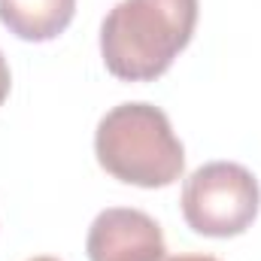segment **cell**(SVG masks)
<instances>
[{
  "mask_svg": "<svg viewBox=\"0 0 261 261\" xmlns=\"http://www.w3.org/2000/svg\"><path fill=\"white\" fill-rule=\"evenodd\" d=\"M197 0H122L100 24V55L107 70L125 82L164 76L192 43Z\"/></svg>",
  "mask_w": 261,
  "mask_h": 261,
  "instance_id": "cell-1",
  "label": "cell"
},
{
  "mask_svg": "<svg viewBox=\"0 0 261 261\" xmlns=\"http://www.w3.org/2000/svg\"><path fill=\"white\" fill-rule=\"evenodd\" d=\"M97 164L125 186L164 189L186 170V149L164 110L134 100L113 107L94 130Z\"/></svg>",
  "mask_w": 261,
  "mask_h": 261,
  "instance_id": "cell-2",
  "label": "cell"
},
{
  "mask_svg": "<svg viewBox=\"0 0 261 261\" xmlns=\"http://www.w3.org/2000/svg\"><path fill=\"white\" fill-rule=\"evenodd\" d=\"M182 216L189 228L203 237L243 234L261 206V189L252 170L234 161H210L197 167L182 186Z\"/></svg>",
  "mask_w": 261,
  "mask_h": 261,
  "instance_id": "cell-3",
  "label": "cell"
},
{
  "mask_svg": "<svg viewBox=\"0 0 261 261\" xmlns=\"http://www.w3.org/2000/svg\"><path fill=\"white\" fill-rule=\"evenodd\" d=\"M91 261H164L167 243L152 216L143 210L110 206L97 213L85 240Z\"/></svg>",
  "mask_w": 261,
  "mask_h": 261,
  "instance_id": "cell-4",
  "label": "cell"
},
{
  "mask_svg": "<svg viewBox=\"0 0 261 261\" xmlns=\"http://www.w3.org/2000/svg\"><path fill=\"white\" fill-rule=\"evenodd\" d=\"M76 15V0H0V21L28 43H46L64 34Z\"/></svg>",
  "mask_w": 261,
  "mask_h": 261,
  "instance_id": "cell-5",
  "label": "cell"
},
{
  "mask_svg": "<svg viewBox=\"0 0 261 261\" xmlns=\"http://www.w3.org/2000/svg\"><path fill=\"white\" fill-rule=\"evenodd\" d=\"M9 88H12V76H9V64H6V58H3V52H0V107H3V100L9 97Z\"/></svg>",
  "mask_w": 261,
  "mask_h": 261,
  "instance_id": "cell-6",
  "label": "cell"
},
{
  "mask_svg": "<svg viewBox=\"0 0 261 261\" xmlns=\"http://www.w3.org/2000/svg\"><path fill=\"white\" fill-rule=\"evenodd\" d=\"M164 261H219L213 255H167Z\"/></svg>",
  "mask_w": 261,
  "mask_h": 261,
  "instance_id": "cell-7",
  "label": "cell"
},
{
  "mask_svg": "<svg viewBox=\"0 0 261 261\" xmlns=\"http://www.w3.org/2000/svg\"><path fill=\"white\" fill-rule=\"evenodd\" d=\"M31 261H58V258H52V255H40V258H31Z\"/></svg>",
  "mask_w": 261,
  "mask_h": 261,
  "instance_id": "cell-8",
  "label": "cell"
}]
</instances>
